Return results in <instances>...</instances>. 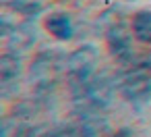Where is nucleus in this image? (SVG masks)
Segmentation results:
<instances>
[{"mask_svg": "<svg viewBox=\"0 0 151 137\" xmlns=\"http://www.w3.org/2000/svg\"><path fill=\"white\" fill-rule=\"evenodd\" d=\"M48 29L58 38V40H70L73 38V23L66 15L62 13H56V15H50L48 21H46Z\"/></svg>", "mask_w": 151, "mask_h": 137, "instance_id": "0eeeda50", "label": "nucleus"}, {"mask_svg": "<svg viewBox=\"0 0 151 137\" xmlns=\"http://www.w3.org/2000/svg\"><path fill=\"white\" fill-rule=\"evenodd\" d=\"M21 77V60L17 54L9 52L0 58V91L2 96H11L17 89Z\"/></svg>", "mask_w": 151, "mask_h": 137, "instance_id": "20e7f679", "label": "nucleus"}, {"mask_svg": "<svg viewBox=\"0 0 151 137\" xmlns=\"http://www.w3.org/2000/svg\"><path fill=\"white\" fill-rule=\"evenodd\" d=\"M118 87L130 104L134 106L147 104L151 98V62L145 60L128 65V69L120 75Z\"/></svg>", "mask_w": 151, "mask_h": 137, "instance_id": "f03ea898", "label": "nucleus"}, {"mask_svg": "<svg viewBox=\"0 0 151 137\" xmlns=\"http://www.w3.org/2000/svg\"><path fill=\"white\" fill-rule=\"evenodd\" d=\"M97 73V52L91 46H83L77 52L68 56L66 62V75H68V87L73 94V100L81 98L89 85V81Z\"/></svg>", "mask_w": 151, "mask_h": 137, "instance_id": "f257e3e1", "label": "nucleus"}, {"mask_svg": "<svg viewBox=\"0 0 151 137\" xmlns=\"http://www.w3.org/2000/svg\"><path fill=\"white\" fill-rule=\"evenodd\" d=\"M132 33L139 42L151 44V11H143L132 19Z\"/></svg>", "mask_w": 151, "mask_h": 137, "instance_id": "6e6552de", "label": "nucleus"}, {"mask_svg": "<svg viewBox=\"0 0 151 137\" xmlns=\"http://www.w3.org/2000/svg\"><path fill=\"white\" fill-rule=\"evenodd\" d=\"M108 44H110L112 54L122 65H132V42H130V33L124 25H114L110 29Z\"/></svg>", "mask_w": 151, "mask_h": 137, "instance_id": "39448f33", "label": "nucleus"}, {"mask_svg": "<svg viewBox=\"0 0 151 137\" xmlns=\"http://www.w3.org/2000/svg\"><path fill=\"white\" fill-rule=\"evenodd\" d=\"M2 38L6 40V44H9V48H11L13 52L27 50V48L35 42V33L31 31L29 25H23V27H15V29L2 31Z\"/></svg>", "mask_w": 151, "mask_h": 137, "instance_id": "423d86ee", "label": "nucleus"}, {"mask_svg": "<svg viewBox=\"0 0 151 137\" xmlns=\"http://www.w3.org/2000/svg\"><path fill=\"white\" fill-rule=\"evenodd\" d=\"M66 62L68 60H64V56L60 52H44L35 58V62L31 65V81L35 85L37 96L52 94Z\"/></svg>", "mask_w": 151, "mask_h": 137, "instance_id": "7ed1b4c3", "label": "nucleus"}]
</instances>
